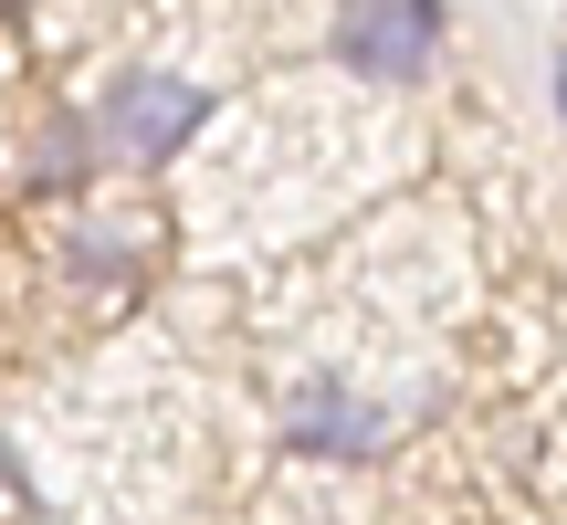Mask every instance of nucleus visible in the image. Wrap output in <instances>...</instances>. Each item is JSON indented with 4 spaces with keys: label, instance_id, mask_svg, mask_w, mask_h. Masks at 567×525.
Here are the masks:
<instances>
[{
    "label": "nucleus",
    "instance_id": "3",
    "mask_svg": "<svg viewBox=\"0 0 567 525\" xmlns=\"http://www.w3.org/2000/svg\"><path fill=\"white\" fill-rule=\"evenodd\" d=\"M284 442H295V452H337V463H358V452L389 442V421L358 400V389L316 379V389H295V410H284Z\"/></svg>",
    "mask_w": 567,
    "mask_h": 525
},
{
    "label": "nucleus",
    "instance_id": "1",
    "mask_svg": "<svg viewBox=\"0 0 567 525\" xmlns=\"http://www.w3.org/2000/svg\"><path fill=\"white\" fill-rule=\"evenodd\" d=\"M200 126H210V84L158 74V63H137V74H116V84L95 95V147H105V158H126V168L179 158Z\"/></svg>",
    "mask_w": 567,
    "mask_h": 525
},
{
    "label": "nucleus",
    "instance_id": "5",
    "mask_svg": "<svg viewBox=\"0 0 567 525\" xmlns=\"http://www.w3.org/2000/svg\"><path fill=\"white\" fill-rule=\"evenodd\" d=\"M0 11H21V0H0Z\"/></svg>",
    "mask_w": 567,
    "mask_h": 525
},
{
    "label": "nucleus",
    "instance_id": "4",
    "mask_svg": "<svg viewBox=\"0 0 567 525\" xmlns=\"http://www.w3.org/2000/svg\"><path fill=\"white\" fill-rule=\"evenodd\" d=\"M557 116H567V63H557Z\"/></svg>",
    "mask_w": 567,
    "mask_h": 525
},
{
    "label": "nucleus",
    "instance_id": "2",
    "mask_svg": "<svg viewBox=\"0 0 567 525\" xmlns=\"http://www.w3.org/2000/svg\"><path fill=\"white\" fill-rule=\"evenodd\" d=\"M442 0H337V21H326V53L347 63V74L368 84H421L431 53H442Z\"/></svg>",
    "mask_w": 567,
    "mask_h": 525
}]
</instances>
